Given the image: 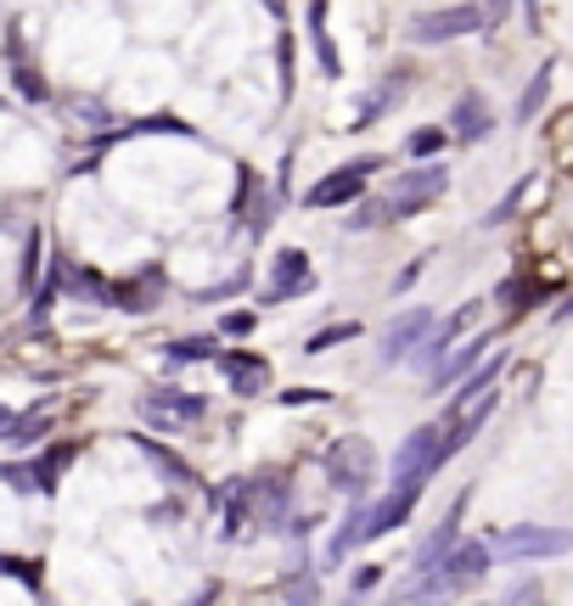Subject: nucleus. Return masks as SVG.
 Listing matches in <instances>:
<instances>
[{"label": "nucleus", "instance_id": "f257e3e1", "mask_svg": "<svg viewBox=\"0 0 573 606\" xmlns=\"http://www.w3.org/2000/svg\"><path fill=\"white\" fill-rule=\"evenodd\" d=\"M483 573H489V545H483V540H456L450 556H439L428 573H417V584L405 589V595H411L417 606H444V600H456L461 589H472Z\"/></svg>", "mask_w": 573, "mask_h": 606}, {"label": "nucleus", "instance_id": "f03ea898", "mask_svg": "<svg viewBox=\"0 0 573 606\" xmlns=\"http://www.w3.org/2000/svg\"><path fill=\"white\" fill-rule=\"evenodd\" d=\"M326 483H332L338 494L360 500L371 483H377V450L366 439H344L332 444V455H326Z\"/></svg>", "mask_w": 573, "mask_h": 606}, {"label": "nucleus", "instance_id": "7ed1b4c3", "mask_svg": "<svg viewBox=\"0 0 573 606\" xmlns=\"http://www.w3.org/2000/svg\"><path fill=\"white\" fill-rule=\"evenodd\" d=\"M444 461H450L444 427H417L411 439L399 444V455H393V483H428Z\"/></svg>", "mask_w": 573, "mask_h": 606}, {"label": "nucleus", "instance_id": "20e7f679", "mask_svg": "<svg viewBox=\"0 0 573 606\" xmlns=\"http://www.w3.org/2000/svg\"><path fill=\"white\" fill-rule=\"evenodd\" d=\"M444 186H450V175H444L439 163H428V168H405V175L393 181V192L382 197V208H388V219H411V214H422L428 203H439Z\"/></svg>", "mask_w": 573, "mask_h": 606}, {"label": "nucleus", "instance_id": "39448f33", "mask_svg": "<svg viewBox=\"0 0 573 606\" xmlns=\"http://www.w3.org/2000/svg\"><path fill=\"white\" fill-rule=\"evenodd\" d=\"M489 23H495V18H489L483 7H439V12L411 18V40H417V45H439V40L478 34V29H489Z\"/></svg>", "mask_w": 573, "mask_h": 606}, {"label": "nucleus", "instance_id": "423d86ee", "mask_svg": "<svg viewBox=\"0 0 573 606\" xmlns=\"http://www.w3.org/2000/svg\"><path fill=\"white\" fill-rule=\"evenodd\" d=\"M377 168V157H360V163H349V168H332L326 181H315L309 192H304V208H349L360 192H366V175Z\"/></svg>", "mask_w": 573, "mask_h": 606}, {"label": "nucleus", "instance_id": "0eeeda50", "mask_svg": "<svg viewBox=\"0 0 573 606\" xmlns=\"http://www.w3.org/2000/svg\"><path fill=\"white\" fill-rule=\"evenodd\" d=\"M489 556H512V562H545V556H567V534L562 528H507Z\"/></svg>", "mask_w": 573, "mask_h": 606}, {"label": "nucleus", "instance_id": "6e6552de", "mask_svg": "<svg viewBox=\"0 0 573 606\" xmlns=\"http://www.w3.org/2000/svg\"><path fill=\"white\" fill-rule=\"evenodd\" d=\"M417 500H422V483H393V494L366 505V540H382V534L405 528V516L417 511Z\"/></svg>", "mask_w": 573, "mask_h": 606}, {"label": "nucleus", "instance_id": "1a4fd4ad", "mask_svg": "<svg viewBox=\"0 0 573 606\" xmlns=\"http://www.w3.org/2000/svg\"><path fill=\"white\" fill-rule=\"evenodd\" d=\"M472 315H478V304H467V309H461L456 320H444V326H439V320L428 326V337H422L417 349H411V366H417L422 377H433V371H439V360L450 355V342H456V331H461V326H467Z\"/></svg>", "mask_w": 573, "mask_h": 606}, {"label": "nucleus", "instance_id": "9d476101", "mask_svg": "<svg viewBox=\"0 0 573 606\" xmlns=\"http://www.w3.org/2000/svg\"><path fill=\"white\" fill-rule=\"evenodd\" d=\"M428 326H433V309H405L393 326H388V337H382V360L393 366V360H411V349L428 337Z\"/></svg>", "mask_w": 573, "mask_h": 606}, {"label": "nucleus", "instance_id": "9b49d317", "mask_svg": "<svg viewBox=\"0 0 573 606\" xmlns=\"http://www.w3.org/2000/svg\"><path fill=\"white\" fill-rule=\"evenodd\" d=\"M315 287V276H309V265H304V253L298 247H287V253H276V265H270V304H282V298H298V292H309Z\"/></svg>", "mask_w": 573, "mask_h": 606}, {"label": "nucleus", "instance_id": "f8f14e48", "mask_svg": "<svg viewBox=\"0 0 573 606\" xmlns=\"http://www.w3.org/2000/svg\"><path fill=\"white\" fill-rule=\"evenodd\" d=\"M489 124H495V113H489V102L478 96V91H467V96H456V107H450V135L456 141H483L489 135Z\"/></svg>", "mask_w": 573, "mask_h": 606}, {"label": "nucleus", "instance_id": "ddd939ff", "mask_svg": "<svg viewBox=\"0 0 573 606\" xmlns=\"http://www.w3.org/2000/svg\"><path fill=\"white\" fill-rule=\"evenodd\" d=\"M219 371H225L231 393H242V399L265 393V382H270V366L259 355H219Z\"/></svg>", "mask_w": 573, "mask_h": 606}, {"label": "nucleus", "instance_id": "4468645a", "mask_svg": "<svg viewBox=\"0 0 573 606\" xmlns=\"http://www.w3.org/2000/svg\"><path fill=\"white\" fill-rule=\"evenodd\" d=\"M203 410H208V404H203L197 393H146V399H141V415H146V421H170V427H175V421H203Z\"/></svg>", "mask_w": 573, "mask_h": 606}, {"label": "nucleus", "instance_id": "2eb2a0df", "mask_svg": "<svg viewBox=\"0 0 573 606\" xmlns=\"http://www.w3.org/2000/svg\"><path fill=\"white\" fill-rule=\"evenodd\" d=\"M483 349H489V342H483V337H467V342H461V349H456V355H444V360H439V371L428 377V388L439 393L444 382H456V377H461L467 366H478V360H483Z\"/></svg>", "mask_w": 573, "mask_h": 606}, {"label": "nucleus", "instance_id": "dca6fc26", "mask_svg": "<svg viewBox=\"0 0 573 606\" xmlns=\"http://www.w3.org/2000/svg\"><path fill=\"white\" fill-rule=\"evenodd\" d=\"M355 545H366V505H355V511L344 516V523H338V534H332V551H326V562L338 567V562H344Z\"/></svg>", "mask_w": 573, "mask_h": 606}, {"label": "nucleus", "instance_id": "f3484780", "mask_svg": "<svg viewBox=\"0 0 573 606\" xmlns=\"http://www.w3.org/2000/svg\"><path fill=\"white\" fill-rule=\"evenodd\" d=\"M399 96H405V73H388V79H382V91L360 102V124H355V130H371V124H377V119L399 102Z\"/></svg>", "mask_w": 573, "mask_h": 606}, {"label": "nucleus", "instance_id": "a211bd4d", "mask_svg": "<svg viewBox=\"0 0 573 606\" xmlns=\"http://www.w3.org/2000/svg\"><path fill=\"white\" fill-rule=\"evenodd\" d=\"M73 455H79V444H57V450H51L45 461H34V466H29L34 489H40V494H51V489H57V477H62V466H68Z\"/></svg>", "mask_w": 573, "mask_h": 606}, {"label": "nucleus", "instance_id": "6ab92c4d", "mask_svg": "<svg viewBox=\"0 0 573 606\" xmlns=\"http://www.w3.org/2000/svg\"><path fill=\"white\" fill-rule=\"evenodd\" d=\"M309 40H315V57H320V68L338 79V51H332V34H326V7H320V0L309 7Z\"/></svg>", "mask_w": 573, "mask_h": 606}, {"label": "nucleus", "instance_id": "aec40b11", "mask_svg": "<svg viewBox=\"0 0 573 606\" xmlns=\"http://www.w3.org/2000/svg\"><path fill=\"white\" fill-rule=\"evenodd\" d=\"M456 528H461V523H456V516H450V523H439V534H433V540H428V545L417 551V573H428V567H433L439 556H450V545L461 540ZM417 573H411V578H417Z\"/></svg>", "mask_w": 573, "mask_h": 606}, {"label": "nucleus", "instance_id": "412c9836", "mask_svg": "<svg viewBox=\"0 0 573 606\" xmlns=\"http://www.w3.org/2000/svg\"><path fill=\"white\" fill-rule=\"evenodd\" d=\"M282 595H287V606H315V600H320V584H315L309 567H293L287 584H282Z\"/></svg>", "mask_w": 573, "mask_h": 606}, {"label": "nucleus", "instance_id": "4be33fe9", "mask_svg": "<svg viewBox=\"0 0 573 606\" xmlns=\"http://www.w3.org/2000/svg\"><path fill=\"white\" fill-rule=\"evenodd\" d=\"M0 432H7V444H12V450H29L40 432H45V415H12Z\"/></svg>", "mask_w": 573, "mask_h": 606}, {"label": "nucleus", "instance_id": "5701e85b", "mask_svg": "<svg viewBox=\"0 0 573 606\" xmlns=\"http://www.w3.org/2000/svg\"><path fill=\"white\" fill-rule=\"evenodd\" d=\"M545 96H551V62L540 68V79L529 84V91H523V102H518V124H529L540 107H545Z\"/></svg>", "mask_w": 573, "mask_h": 606}, {"label": "nucleus", "instance_id": "b1692460", "mask_svg": "<svg viewBox=\"0 0 573 606\" xmlns=\"http://www.w3.org/2000/svg\"><path fill=\"white\" fill-rule=\"evenodd\" d=\"M163 360H170V371H175V366H192V360H214V337H186V342H175Z\"/></svg>", "mask_w": 573, "mask_h": 606}, {"label": "nucleus", "instance_id": "393cba45", "mask_svg": "<svg viewBox=\"0 0 573 606\" xmlns=\"http://www.w3.org/2000/svg\"><path fill=\"white\" fill-rule=\"evenodd\" d=\"M349 337H360V326H355V320L326 326V331H315V337L304 342V355H326V349H338V342H349Z\"/></svg>", "mask_w": 573, "mask_h": 606}, {"label": "nucleus", "instance_id": "a878e982", "mask_svg": "<svg viewBox=\"0 0 573 606\" xmlns=\"http://www.w3.org/2000/svg\"><path fill=\"white\" fill-rule=\"evenodd\" d=\"M141 450H146V455H152V461H157V466H163V472H170V477H175V483H197V472H192V466H186V461H181V455H170V450H157V444H152V439H141Z\"/></svg>", "mask_w": 573, "mask_h": 606}, {"label": "nucleus", "instance_id": "bb28decb", "mask_svg": "<svg viewBox=\"0 0 573 606\" xmlns=\"http://www.w3.org/2000/svg\"><path fill=\"white\" fill-rule=\"evenodd\" d=\"M371 225H388V208L382 203H360L355 214H344V230H371Z\"/></svg>", "mask_w": 573, "mask_h": 606}, {"label": "nucleus", "instance_id": "cd10ccee", "mask_svg": "<svg viewBox=\"0 0 573 606\" xmlns=\"http://www.w3.org/2000/svg\"><path fill=\"white\" fill-rule=\"evenodd\" d=\"M444 146V130H417L411 141H405V152H411V157H433Z\"/></svg>", "mask_w": 573, "mask_h": 606}, {"label": "nucleus", "instance_id": "c85d7f7f", "mask_svg": "<svg viewBox=\"0 0 573 606\" xmlns=\"http://www.w3.org/2000/svg\"><path fill=\"white\" fill-rule=\"evenodd\" d=\"M0 573H12V578H23L29 589H40V562H18V556H0Z\"/></svg>", "mask_w": 573, "mask_h": 606}, {"label": "nucleus", "instance_id": "c756f323", "mask_svg": "<svg viewBox=\"0 0 573 606\" xmlns=\"http://www.w3.org/2000/svg\"><path fill=\"white\" fill-rule=\"evenodd\" d=\"M0 477H7L18 494H34V477H29V466H0Z\"/></svg>", "mask_w": 573, "mask_h": 606}, {"label": "nucleus", "instance_id": "7c9ffc66", "mask_svg": "<svg viewBox=\"0 0 573 606\" xmlns=\"http://www.w3.org/2000/svg\"><path fill=\"white\" fill-rule=\"evenodd\" d=\"M326 393L320 388H293V393H282V404H320Z\"/></svg>", "mask_w": 573, "mask_h": 606}, {"label": "nucleus", "instance_id": "2f4dec72", "mask_svg": "<svg viewBox=\"0 0 573 606\" xmlns=\"http://www.w3.org/2000/svg\"><path fill=\"white\" fill-rule=\"evenodd\" d=\"M225 331L242 337V331H254V315H225Z\"/></svg>", "mask_w": 573, "mask_h": 606}, {"label": "nucleus", "instance_id": "473e14b6", "mask_svg": "<svg viewBox=\"0 0 573 606\" xmlns=\"http://www.w3.org/2000/svg\"><path fill=\"white\" fill-rule=\"evenodd\" d=\"M259 7H265L270 18H287V0H259Z\"/></svg>", "mask_w": 573, "mask_h": 606}, {"label": "nucleus", "instance_id": "72a5a7b5", "mask_svg": "<svg viewBox=\"0 0 573 606\" xmlns=\"http://www.w3.org/2000/svg\"><path fill=\"white\" fill-rule=\"evenodd\" d=\"M7 421H12V410H7V404H0V427H7Z\"/></svg>", "mask_w": 573, "mask_h": 606}]
</instances>
